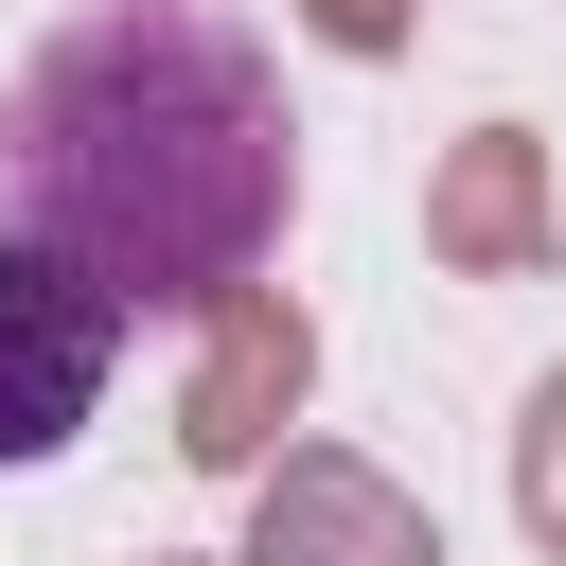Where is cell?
<instances>
[{"instance_id": "obj_1", "label": "cell", "mask_w": 566, "mask_h": 566, "mask_svg": "<svg viewBox=\"0 0 566 566\" xmlns=\"http://www.w3.org/2000/svg\"><path fill=\"white\" fill-rule=\"evenodd\" d=\"M301 212V106L283 53L212 0H71L0 71V230L71 248L124 318L265 283Z\"/></svg>"}, {"instance_id": "obj_2", "label": "cell", "mask_w": 566, "mask_h": 566, "mask_svg": "<svg viewBox=\"0 0 566 566\" xmlns=\"http://www.w3.org/2000/svg\"><path fill=\"white\" fill-rule=\"evenodd\" d=\"M106 371H124V301H106L71 248H18V230H0V478L71 460L88 407H106Z\"/></svg>"}]
</instances>
